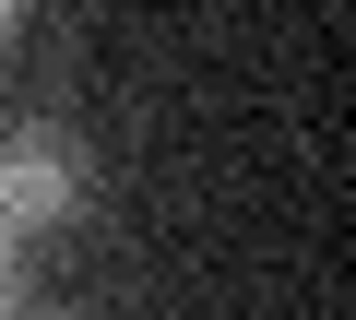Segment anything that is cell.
Here are the masks:
<instances>
[{
	"label": "cell",
	"mask_w": 356,
	"mask_h": 320,
	"mask_svg": "<svg viewBox=\"0 0 356 320\" xmlns=\"http://www.w3.org/2000/svg\"><path fill=\"white\" fill-rule=\"evenodd\" d=\"M83 202V154L48 119H0V226H60Z\"/></svg>",
	"instance_id": "6da1fadb"
},
{
	"label": "cell",
	"mask_w": 356,
	"mask_h": 320,
	"mask_svg": "<svg viewBox=\"0 0 356 320\" xmlns=\"http://www.w3.org/2000/svg\"><path fill=\"white\" fill-rule=\"evenodd\" d=\"M0 273H13V226H0Z\"/></svg>",
	"instance_id": "7a4b0ae2"
},
{
	"label": "cell",
	"mask_w": 356,
	"mask_h": 320,
	"mask_svg": "<svg viewBox=\"0 0 356 320\" xmlns=\"http://www.w3.org/2000/svg\"><path fill=\"white\" fill-rule=\"evenodd\" d=\"M0 36H13V12H0Z\"/></svg>",
	"instance_id": "3957f363"
}]
</instances>
